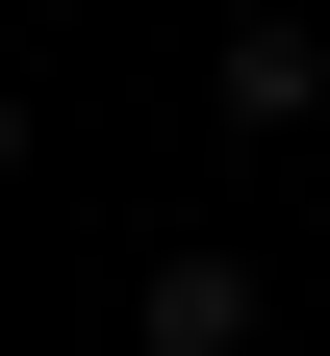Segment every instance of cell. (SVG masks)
<instances>
[{"label":"cell","instance_id":"3","mask_svg":"<svg viewBox=\"0 0 330 356\" xmlns=\"http://www.w3.org/2000/svg\"><path fill=\"white\" fill-rule=\"evenodd\" d=\"M0 178H26V102H0Z\"/></svg>","mask_w":330,"mask_h":356},{"label":"cell","instance_id":"1","mask_svg":"<svg viewBox=\"0 0 330 356\" xmlns=\"http://www.w3.org/2000/svg\"><path fill=\"white\" fill-rule=\"evenodd\" d=\"M330 102V26H204V127H305Z\"/></svg>","mask_w":330,"mask_h":356},{"label":"cell","instance_id":"2","mask_svg":"<svg viewBox=\"0 0 330 356\" xmlns=\"http://www.w3.org/2000/svg\"><path fill=\"white\" fill-rule=\"evenodd\" d=\"M127 331H153V356H254V254H153Z\"/></svg>","mask_w":330,"mask_h":356}]
</instances>
